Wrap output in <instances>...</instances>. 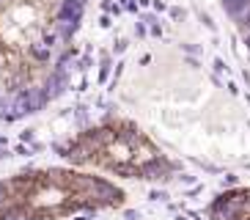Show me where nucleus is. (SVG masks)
<instances>
[{"label":"nucleus","mask_w":250,"mask_h":220,"mask_svg":"<svg viewBox=\"0 0 250 220\" xmlns=\"http://www.w3.org/2000/svg\"><path fill=\"white\" fill-rule=\"evenodd\" d=\"M83 20V0H0V116L50 102Z\"/></svg>","instance_id":"1"},{"label":"nucleus","mask_w":250,"mask_h":220,"mask_svg":"<svg viewBox=\"0 0 250 220\" xmlns=\"http://www.w3.org/2000/svg\"><path fill=\"white\" fill-rule=\"evenodd\" d=\"M126 193L83 168H30L0 179V220H63L116 209Z\"/></svg>","instance_id":"2"},{"label":"nucleus","mask_w":250,"mask_h":220,"mask_svg":"<svg viewBox=\"0 0 250 220\" xmlns=\"http://www.w3.org/2000/svg\"><path fill=\"white\" fill-rule=\"evenodd\" d=\"M61 157L72 168H91L121 179L162 182L173 174V165L154 140L129 118H104L99 124L72 135L58 146Z\"/></svg>","instance_id":"3"},{"label":"nucleus","mask_w":250,"mask_h":220,"mask_svg":"<svg viewBox=\"0 0 250 220\" xmlns=\"http://www.w3.org/2000/svg\"><path fill=\"white\" fill-rule=\"evenodd\" d=\"M212 220H250V190H228L209 206Z\"/></svg>","instance_id":"4"}]
</instances>
